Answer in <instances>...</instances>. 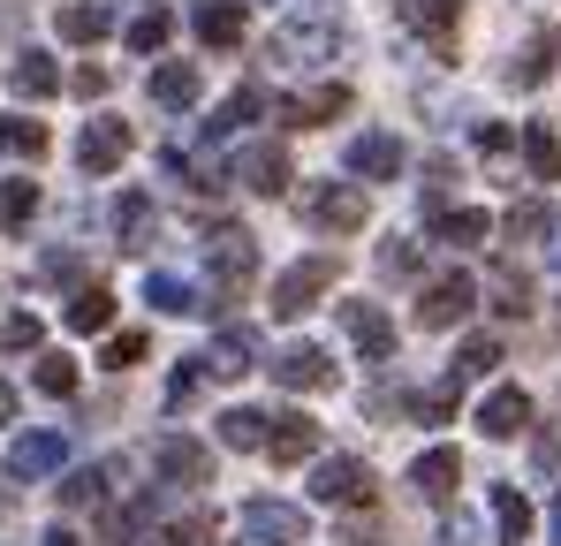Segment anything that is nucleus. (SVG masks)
Returning a JSON list of instances; mask_svg holds the SVG:
<instances>
[{
	"label": "nucleus",
	"mask_w": 561,
	"mask_h": 546,
	"mask_svg": "<svg viewBox=\"0 0 561 546\" xmlns=\"http://www.w3.org/2000/svg\"><path fill=\"white\" fill-rule=\"evenodd\" d=\"M251 273H259V243H251L243 228H220V236L205 243V311H228V304L251 288Z\"/></svg>",
	"instance_id": "nucleus-1"
},
{
	"label": "nucleus",
	"mask_w": 561,
	"mask_h": 546,
	"mask_svg": "<svg viewBox=\"0 0 561 546\" xmlns=\"http://www.w3.org/2000/svg\"><path fill=\"white\" fill-rule=\"evenodd\" d=\"M379 478L365 455H327L319 470H311V501H327V509H373Z\"/></svg>",
	"instance_id": "nucleus-2"
},
{
	"label": "nucleus",
	"mask_w": 561,
	"mask_h": 546,
	"mask_svg": "<svg viewBox=\"0 0 561 546\" xmlns=\"http://www.w3.org/2000/svg\"><path fill=\"white\" fill-rule=\"evenodd\" d=\"M334 46H342V23L334 15H288L274 31V61H288V69H311V61H334Z\"/></svg>",
	"instance_id": "nucleus-3"
},
{
	"label": "nucleus",
	"mask_w": 561,
	"mask_h": 546,
	"mask_svg": "<svg viewBox=\"0 0 561 546\" xmlns=\"http://www.w3.org/2000/svg\"><path fill=\"white\" fill-rule=\"evenodd\" d=\"M365 182H311L304 190V220L311 228H327V236H357L365 228Z\"/></svg>",
	"instance_id": "nucleus-4"
},
{
	"label": "nucleus",
	"mask_w": 561,
	"mask_h": 546,
	"mask_svg": "<svg viewBox=\"0 0 561 546\" xmlns=\"http://www.w3.org/2000/svg\"><path fill=\"white\" fill-rule=\"evenodd\" d=\"M334 273H342V259H327V251H319V259H296V266L274 281V319H304V311L334 288Z\"/></svg>",
	"instance_id": "nucleus-5"
},
{
	"label": "nucleus",
	"mask_w": 561,
	"mask_h": 546,
	"mask_svg": "<svg viewBox=\"0 0 561 546\" xmlns=\"http://www.w3.org/2000/svg\"><path fill=\"white\" fill-rule=\"evenodd\" d=\"M236 539L243 546H304V509L296 501H243Z\"/></svg>",
	"instance_id": "nucleus-6"
},
{
	"label": "nucleus",
	"mask_w": 561,
	"mask_h": 546,
	"mask_svg": "<svg viewBox=\"0 0 561 546\" xmlns=\"http://www.w3.org/2000/svg\"><path fill=\"white\" fill-rule=\"evenodd\" d=\"M470 304H478V281L470 273H440V281H425V296H417V327H463Z\"/></svg>",
	"instance_id": "nucleus-7"
},
{
	"label": "nucleus",
	"mask_w": 561,
	"mask_h": 546,
	"mask_svg": "<svg viewBox=\"0 0 561 546\" xmlns=\"http://www.w3.org/2000/svg\"><path fill=\"white\" fill-rule=\"evenodd\" d=\"M122 160H129V122H114V114L84 122V137H77V168H84V175H114Z\"/></svg>",
	"instance_id": "nucleus-8"
},
{
	"label": "nucleus",
	"mask_w": 561,
	"mask_h": 546,
	"mask_svg": "<svg viewBox=\"0 0 561 546\" xmlns=\"http://www.w3.org/2000/svg\"><path fill=\"white\" fill-rule=\"evenodd\" d=\"M266 372H274L288 395H319V387H334V357H327V350H311V342H288Z\"/></svg>",
	"instance_id": "nucleus-9"
},
{
	"label": "nucleus",
	"mask_w": 561,
	"mask_h": 546,
	"mask_svg": "<svg viewBox=\"0 0 561 546\" xmlns=\"http://www.w3.org/2000/svg\"><path fill=\"white\" fill-rule=\"evenodd\" d=\"M410 486H417V501L448 509V493L463 486V455H456V448H425L417 463H410Z\"/></svg>",
	"instance_id": "nucleus-10"
},
{
	"label": "nucleus",
	"mask_w": 561,
	"mask_h": 546,
	"mask_svg": "<svg viewBox=\"0 0 561 546\" xmlns=\"http://www.w3.org/2000/svg\"><path fill=\"white\" fill-rule=\"evenodd\" d=\"M350 175H357V182H394V175H402V137H387V129L350 137Z\"/></svg>",
	"instance_id": "nucleus-11"
},
{
	"label": "nucleus",
	"mask_w": 561,
	"mask_h": 546,
	"mask_svg": "<svg viewBox=\"0 0 561 546\" xmlns=\"http://www.w3.org/2000/svg\"><path fill=\"white\" fill-rule=\"evenodd\" d=\"M524 425H531V395H524V387H493V395L478 402V433H485V441H516Z\"/></svg>",
	"instance_id": "nucleus-12"
},
{
	"label": "nucleus",
	"mask_w": 561,
	"mask_h": 546,
	"mask_svg": "<svg viewBox=\"0 0 561 546\" xmlns=\"http://www.w3.org/2000/svg\"><path fill=\"white\" fill-rule=\"evenodd\" d=\"M342 334H350V342H357L373 364L394 357V319H387L379 304H342Z\"/></svg>",
	"instance_id": "nucleus-13"
},
{
	"label": "nucleus",
	"mask_w": 561,
	"mask_h": 546,
	"mask_svg": "<svg viewBox=\"0 0 561 546\" xmlns=\"http://www.w3.org/2000/svg\"><path fill=\"white\" fill-rule=\"evenodd\" d=\"M152 470H160V478H175V486H205V478H213V455L197 448L190 433H168V441L152 448Z\"/></svg>",
	"instance_id": "nucleus-14"
},
{
	"label": "nucleus",
	"mask_w": 561,
	"mask_h": 546,
	"mask_svg": "<svg viewBox=\"0 0 561 546\" xmlns=\"http://www.w3.org/2000/svg\"><path fill=\"white\" fill-rule=\"evenodd\" d=\"M259 357H266V350H259L251 327H220V342L205 350V372H213V379H243V372H259Z\"/></svg>",
	"instance_id": "nucleus-15"
},
{
	"label": "nucleus",
	"mask_w": 561,
	"mask_h": 546,
	"mask_svg": "<svg viewBox=\"0 0 561 546\" xmlns=\"http://www.w3.org/2000/svg\"><path fill=\"white\" fill-rule=\"evenodd\" d=\"M236 182H251L259 197H280L296 175H288V152H280V145H243V152H236Z\"/></svg>",
	"instance_id": "nucleus-16"
},
{
	"label": "nucleus",
	"mask_w": 561,
	"mask_h": 546,
	"mask_svg": "<svg viewBox=\"0 0 561 546\" xmlns=\"http://www.w3.org/2000/svg\"><path fill=\"white\" fill-rule=\"evenodd\" d=\"M394 15H402V31H417V38L448 46V38H456V23H463V0H402Z\"/></svg>",
	"instance_id": "nucleus-17"
},
{
	"label": "nucleus",
	"mask_w": 561,
	"mask_h": 546,
	"mask_svg": "<svg viewBox=\"0 0 561 546\" xmlns=\"http://www.w3.org/2000/svg\"><path fill=\"white\" fill-rule=\"evenodd\" d=\"M266 455H274V463H311V455H319V425H311L304 410H280L274 433H266Z\"/></svg>",
	"instance_id": "nucleus-18"
},
{
	"label": "nucleus",
	"mask_w": 561,
	"mask_h": 546,
	"mask_svg": "<svg viewBox=\"0 0 561 546\" xmlns=\"http://www.w3.org/2000/svg\"><path fill=\"white\" fill-rule=\"evenodd\" d=\"M61 455H69L61 433H23V441L8 448V470H15V478H54V470H61Z\"/></svg>",
	"instance_id": "nucleus-19"
},
{
	"label": "nucleus",
	"mask_w": 561,
	"mask_h": 546,
	"mask_svg": "<svg viewBox=\"0 0 561 546\" xmlns=\"http://www.w3.org/2000/svg\"><path fill=\"white\" fill-rule=\"evenodd\" d=\"M554 54H561V31H531V46L508 61V84H516V91L547 84V77H554Z\"/></svg>",
	"instance_id": "nucleus-20"
},
{
	"label": "nucleus",
	"mask_w": 561,
	"mask_h": 546,
	"mask_svg": "<svg viewBox=\"0 0 561 546\" xmlns=\"http://www.w3.org/2000/svg\"><path fill=\"white\" fill-rule=\"evenodd\" d=\"M334 114H350V84H311L288 99V122L296 129H319V122H334Z\"/></svg>",
	"instance_id": "nucleus-21"
},
{
	"label": "nucleus",
	"mask_w": 561,
	"mask_h": 546,
	"mask_svg": "<svg viewBox=\"0 0 561 546\" xmlns=\"http://www.w3.org/2000/svg\"><path fill=\"white\" fill-rule=\"evenodd\" d=\"M145 304H152V311L190 319V311H205V288H197V281H183V273H145Z\"/></svg>",
	"instance_id": "nucleus-22"
},
{
	"label": "nucleus",
	"mask_w": 561,
	"mask_h": 546,
	"mask_svg": "<svg viewBox=\"0 0 561 546\" xmlns=\"http://www.w3.org/2000/svg\"><path fill=\"white\" fill-rule=\"evenodd\" d=\"M197 69H190V61H160V69H152V99H160V106H168V114H190V106H197Z\"/></svg>",
	"instance_id": "nucleus-23"
},
{
	"label": "nucleus",
	"mask_w": 561,
	"mask_h": 546,
	"mask_svg": "<svg viewBox=\"0 0 561 546\" xmlns=\"http://www.w3.org/2000/svg\"><path fill=\"white\" fill-rule=\"evenodd\" d=\"M197 38L205 46H243V0H197Z\"/></svg>",
	"instance_id": "nucleus-24"
},
{
	"label": "nucleus",
	"mask_w": 561,
	"mask_h": 546,
	"mask_svg": "<svg viewBox=\"0 0 561 546\" xmlns=\"http://www.w3.org/2000/svg\"><path fill=\"white\" fill-rule=\"evenodd\" d=\"M106 31H114V8H99V0H69L61 8V38L69 46H99Z\"/></svg>",
	"instance_id": "nucleus-25"
},
{
	"label": "nucleus",
	"mask_w": 561,
	"mask_h": 546,
	"mask_svg": "<svg viewBox=\"0 0 561 546\" xmlns=\"http://www.w3.org/2000/svg\"><path fill=\"white\" fill-rule=\"evenodd\" d=\"M493 532H501V546L531 539V501H524L516 486H493Z\"/></svg>",
	"instance_id": "nucleus-26"
},
{
	"label": "nucleus",
	"mask_w": 561,
	"mask_h": 546,
	"mask_svg": "<svg viewBox=\"0 0 561 546\" xmlns=\"http://www.w3.org/2000/svg\"><path fill=\"white\" fill-rule=\"evenodd\" d=\"M8 77H15V91H23V99H54V91H61L54 54H38V46H31V54H15V69H8Z\"/></svg>",
	"instance_id": "nucleus-27"
},
{
	"label": "nucleus",
	"mask_w": 561,
	"mask_h": 546,
	"mask_svg": "<svg viewBox=\"0 0 561 546\" xmlns=\"http://www.w3.org/2000/svg\"><path fill=\"white\" fill-rule=\"evenodd\" d=\"M259 114H266V91H228V99H220V114H213V122H205V137H236V129H243V122H259Z\"/></svg>",
	"instance_id": "nucleus-28"
},
{
	"label": "nucleus",
	"mask_w": 561,
	"mask_h": 546,
	"mask_svg": "<svg viewBox=\"0 0 561 546\" xmlns=\"http://www.w3.org/2000/svg\"><path fill=\"white\" fill-rule=\"evenodd\" d=\"M433 236H440V243H456V251H463V243H485V236H493V220H485V213H478V205H448V213H440V220H433Z\"/></svg>",
	"instance_id": "nucleus-29"
},
{
	"label": "nucleus",
	"mask_w": 561,
	"mask_h": 546,
	"mask_svg": "<svg viewBox=\"0 0 561 546\" xmlns=\"http://www.w3.org/2000/svg\"><path fill=\"white\" fill-rule=\"evenodd\" d=\"M54 137H46V122H31V114H0V152H15V160H38Z\"/></svg>",
	"instance_id": "nucleus-30"
},
{
	"label": "nucleus",
	"mask_w": 561,
	"mask_h": 546,
	"mask_svg": "<svg viewBox=\"0 0 561 546\" xmlns=\"http://www.w3.org/2000/svg\"><path fill=\"white\" fill-rule=\"evenodd\" d=\"M524 160H531V175H539V182H561V137L547 129V122L524 129Z\"/></svg>",
	"instance_id": "nucleus-31"
},
{
	"label": "nucleus",
	"mask_w": 561,
	"mask_h": 546,
	"mask_svg": "<svg viewBox=\"0 0 561 546\" xmlns=\"http://www.w3.org/2000/svg\"><path fill=\"white\" fill-rule=\"evenodd\" d=\"M266 433H274L266 410H228V418H220V441H228V448H266Z\"/></svg>",
	"instance_id": "nucleus-32"
},
{
	"label": "nucleus",
	"mask_w": 561,
	"mask_h": 546,
	"mask_svg": "<svg viewBox=\"0 0 561 546\" xmlns=\"http://www.w3.org/2000/svg\"><path fill=\"white\" fill-rule=\"evenodd\" d=\"M106 486H114V470H106V463H92V470H69L61 509H92V501H106Z\"/></svg>",
	"instance_id": "nucleus-33"
},
{
	"label": "nucleus",
	"mask_w": 561,
	"mask_h": 546,
	"mask_svg": "<svg viewBox=\"0 0 561 546\" xmlns=\"http://www.w3.org/2000/svg\"><path fill=\"white\" fill-rule=\"evenodd\" d=\"M493 364H501V342H493V334H470L463 350H456V364H448V372H456V379H485Z\"/></svg>",
	"instance_id": "nucleus-34"
},
{
	"label": "nucleus",
	"mask_w": 561,
	"mask_h": 546,
	"mask_svg": "<svg viewBox=\"0 0 561 546\" xmlns=\"http://www.w3.org/2000/svg\"><path fill=\"white\" fill-rule=\"evenodd\" d=\"M168 31H175V8H145V15L129 23V46H137V54H160Z\"/></svg>",
	"instance_id": "nucleus-35"
},
{
	"label": "nucleus",
	"mask_w": 561,
	"mask_h": 546,
	"mask_svg": "<svg viewBox=\"0 0 561 546\" xmlns=\"http://www.w3.org/2000/svg\"><path fill=\"white\" fill-rule=\"evenodd\" d=\"M456 395H463V379H456V372H448V379H433V387L417 395V418H425V425H448V418H456Z\"/></svg>",
	"instance_id": "nucleus-36"
},
{
	"label": "nucleus",
	"mask_w": 561,
	"mask_h": 546,
	"mask_svg": "<svg viewBox=\"0 0 561 546\" xmlns=\"http://www.w3.org/2000/svg\"><path fill=\"white\" fill-rule=\"evenodd\" d=\"M493 311H508V319H524V311H531V281H524L516 266L493 273Z\"/></svg>",
	"instance_id": "nucleus-37"
},
{
	"label": "nucleus",
	"mask_w": 561,
	"mask_h": 546,
	"mask_svg": "<svg viewBox=\"0 0 561 546\" xmlns=\"http://www.w3.org/2000/svg\"><path fill=\"white\" fill-rule=\"evenodd\" d=\"M106 319H114V296H106V288H84V296L69 304V327H77V334H99Z\"/></svg>",
	"instance_id": "nucleus-38"
},
{
	"label": "nucleus",
	"mask_w": 561,
	"mask_h": 546,
	"mask_svg": "<svg viewBox=\"0 0 561 546\" xmlns=\"http://www.w3.org/2000/svg\"><path fill=\"white\" fill-rule=\"evenodd\" d=\"M38 342H46V327H38L31 311H15V319H0V350H8V357H31Z\"/></svg>",
	"instance_id": "nucleus-39"
},
{
	"label": "nucleus",
	"mask_w": 561,
	"mask_h": 546,
	"mask_svg": "<svg viewBox=\"0 0 561 546\" xmlns=\"http://www.w3.org/2000/svg\"><path fill=\"white\" fill-rule=\"evenodd\" d=\"M31 213H38V182H0V220H8V228H23V220H31Z\"/></svg>",
	"instance_id": "nucleus-40"
},
{
	"label": "nucleus",
	"mask_w": 561,
	"mask_h": 546,
	"mask_svg": "<svg viewBox=\"0 0 561 546\" xmlns=\"http://www.w3.org/2000/svg\"><path fill=\"white\" fill-rule=\"evenodd\" d=\"M31 379H38V395H77V364L61 357V350H46V357H38V372H31Z\"/></svg>",
	"instance_id": "nucleus-41"
},
{
	"label": "nucleus",
	"mask_w": 561,
	"mask_h": 546,
	"mask_svg": "<svg viewBox=\"0 0 561 546\" xmlns=\"http://www.w3.org/2000/svg\"><path fill=\"white\" fill-rule=\"evenodd\" d=\"M213 372H205V357H183L175 364V379H168V410H183V402H197V387H205Z\"/></svg>",
	"instance_id": "nucleus-42"
},
{
	"label": "nucleus",
	"mask_w": 561,
	"mask_h": 546,
	"mask_svg": "<svg viewBox=\"0 0 561 546\" xmlns=\"http://www.w3.org/2000/svg\"><path fill=\"white\" fill-rule=\"evenodd\" d=\"M547 228H554V220H547V205H516V213L501 220V236H508V243H531V236H547Z\"/></svg>",
	"instance_id": "nucleus-43"
},
{
	"label": "nucleus",
	"mask_w": 561,
	"mask_h": 546,
	"mask_svg": "<svg viewBox=\"0 0 561 546\" xmlns=\"http://www.w3.org/2000/svg\"><path fill=\"white\" fill-rule=\"evenodd\" d=\"M114 228H122V236L137 243V236L152 228V205H145V197H122V205H114Z\"/></svg>",
	"instance_id": "nucleus-44"
},
{
	"label": "nucleus",
	"mask_w": 561,
	"mask_h": 546,
	"mask_svg": "<svg viewBox=\"0 0 561 546\" xmlns=\"http://www.w3.org/2000/svg\"><path fill=\"white\" fill-rule=\"evenodd\" d=\"M137 532H145V509H106V539L114 546H129Z\"/></svg>",
	"instance_id": "nucleus-45"
},
{
	"label": "nucleus",
	"mask_w": 561,
	"mask_h": 546,
	"mask_svg": "<svg viewBox=\"0 0 561 546\" xmlns=\"http://www.w3.org/2000/svg\"><path fill=\"white\" fill-rule=\"evenodd\" d=\"M137 357H145V334H114L106 342V372H129Z\"/></svg>",
	"instance_id": "nucleus-46"
},
{
	"label": "nucleus",
	"mask_w": 561,
	"mask_h": 546,
	"mask_svg": "<svg viewBox=\"0 0 561 546\" xmlns=\"http://www.w3.org/2000/svg\"><path fill=\"white\" fill-rule=\"evenodd\" d=\"M379 273L410 281V273H417V243H387V251H379Z\"/></svg>",
	"instance_id": "nucleus-47"
},
{
	"label": "nucleus",
	"mask_w": 561,
	"mask_h": 546,
	"mask_svg": "<svg viewBox=\"0 0 561 546\" xmlns=\"http://www.w3.org/2000/svg\"><path fill=\"white\" fill-rule=\"evenodd\" d=\"M205 539H213V524H205V516H183V524L168 532V546H205Z\"/></svg>",
	"instance_id": "nucleus-48"
},
{
	"label": "nucleus",
	"mask_w": 561,
	"mask_h": 546,
	"mask_svg": "<svg viewBox=\"0 0 561 546\" xmlns=\"http://www.w3.org/2000/svg\"><path fill=\"white\" fill-rule=\"evenodd\" d=\"M440 546H478V524H470V516H448V524H440Z\"/></svg>",
	"instance_id": "nucleus-49"
},
{
	"label": "nucleus",
	"mask_w": 561,
	"mask_h": 546,
	"mask_svg": "<svg viewBox=\"0 0 561 546\" xmlns=\"http://www.w3.org/2000/svg\"><path fill=\"white\" fill-rule=\"evenodd\" d=\"M478 152H508V129L501 122H478Z\"/></svg>",
	"instance_id": "nucleus-50"
},
{
	"label": "nucleus",
	"mask_w": 561,
	"mask_h": 546,
	"mask_svg": "<svg viewBox=\"0 0 561 546\" xmlns=\"http://www.w3.org/2000/svg\"><path fill=\"white\" fill-rule=\"evenodd\" d=\"M69 84L84 91V99H99V91H106V69H77V77H69Z\"/></svg>",
	"instance_id": "nucleus-51"
},
{
	"label": "nucleus",
	"mask_w": 561,
	"mask_h": 546,
	"mask_svg": "<svg viewBox=\"0 0 561 546\" xmlns=\"http://www.w3.org/2000/svg\"><path fill=\"white\" fill-rule=\"evenodd\" d=\"M0 425H15V387L0 379Z\"/></svg>",
	"instance_id": "nucleus-52"
},
{
	"label": "nucleus",
	"mask_w": 561,
	"mask_h": 546,
	"mask_svg": "<svg viewBox=\"0 0 561 546\" xmlns=\"http://www.w3.org/2000/svg\"><path fill=\"white\" fill-rule=\"evenodd\" d=\"M547 266L561 273V220H554V243H547Z\"/></svg>",
	"instance_id": "nucleus-53"
},
{
	"label": "nucleus",
	"mask_w": 561,
	"mask_h": 546,
	"mask_svg": "<svg viewBox=\"0 0 561 546\" xmlns=\"http://www.w3.org/2000/svg\"><path fill=\"white\" fill-rule=\"evenodd\" d=\"M46 546H84V539H69V532H61V524H54V532H46Z\"/></svg>",
	"instance_id": "nucleus-54"
},
{
	"label": "nucleus",
	"mask_w": 561,
	"mask_h": 546,
	"mask_svg": "<svg viewBox=\"0 0 561 546\" xmlns=\"http://www.w3.org/2000/svg\"><path fill=\"white\" fill-rule=\"evenodd\" d=\"M554 546H561V493H554Z\"/></svg>",
	"instance_id": "nucleus-55"
},
{
	"label": "nucleus",
	"mask_w": 561,
	"mask_h": 546,
	"mask_svg": "<svg viewBox=\"0 0 561 546\" xmlns=\"http://www.w3.org/2000/svg\"><path fill=\"white\" fill-rule=\"evenodd\" d=\"M357 546H365V539H357Z\"/></svg>",
	"instance_id": "nucleus-56"
}]
</instances>
